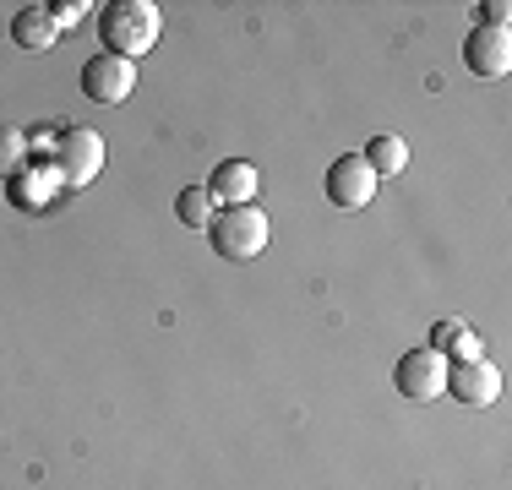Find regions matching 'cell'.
Wrapping results in <instances>:
<instances>
[{
    "mask_svg": "<svg viewBox=\"0 0 512 490\" xmlns=\"http://www.w3.org/2000/svg\"><path fill=\"white\" fill-rule=\"evenodd\" d=\"M99 39H104V55L137 66V60L158 44V6L153 0H115V6H104L99 11Z\"/></svg>",
    "mask_w": 512,
    "mask_h": 490,
    "instance_id": "1",
    "label": "cell"
},
{
    "mask_svg": "<svg viewBox=\"0 0 512 490\" xmlns=\"http://www.w3.org/2000/svg\"><path fill=\"white\" fill-rule=\"evenodd\" d=\"M207 235H213L218 256H229V262H251V256H262V245H267L273 229H267V213L251 202V207H224Z\"/></svg>",
    "mask_w": 512,
    "mask_h": 490,
    "instance_id": "2",
    "label": "cell"
},
{
    "mask_svg": "<svg viewBox=\"0 0 512 490\" xmlns=\"http://www.w3.org/2000/svg\"><path fill=\"white\" fill-rule=\"evenodd\" d=\"M99 169H104V137H99V131H88V126L60 131V142H55V175H60V186L82 191V186H93V180H99Z\"/></svg>",
    "mask_w": 512,
    "mask_h": 490,
    "instance_id": "3",
    "label": "cell"
},
{
    "mask_svg": "<svg viewBox=\"0 0 512 490\" xmlns=\"http://www.w3.org/2000/svg\"><path fill=\"white\" fill-rule=\"evenodd\" d=\"M393 387L404 392L409 403H436L447 392V354L436 349H409L404 360L393 365Z\"/></svg>",
    "mask_w": 512,
    "mask_h": 490,
    "instance_id": "4",
    "label": "cell"
},
{
    "mask_svg": "<svg viewBox=\"0 0 512 490\" xmlns=\"http://www.w3.org/2000/svg\"><path fill=\"white\" fill-rule=\"evenodd\" d=\"M327 202L333 207H344V213H355V207H365L376 196V186H382V180L371 175V164H365L360 153H338L333 164H327Z\"/></svg>",
    "mask_w": 512,
    "mask_h": 490,
    "instance_id": "5",
    "label": "cell"
},
{
    "mask_svg": "<svg viewBox=\"0 0 512 490\" xmlns=\"http://www.w3.org/2000/svg\"><path fill=\"white\" fill-rule=\"evenodd\" d=\"M447 392L469 409H491L502 398V371L491 360H458V365L447 360Z\"/></svg>",
    "mask_w": 512,
    "mask_h": 490,
    "instance_id": "6",
    "label": "cell"
},
{
    "mask_svg": "<svg viewBox=\"0 0 512 490\" xmlns=\"http://www.w3.org/2000/svg\"><path fill=\"white\" fill-rule=\"evenodd\" d=\"M131 88H137V66H131V60L93 55L88 66H82V93H88L93 104H120V98H131Z\"/></svg>",
    "mask_w": 512,
    "mask_h": 490,
    "instance_id": "7",
    "label": "cell"
},
{
    "mask_svg": "<svg viewBox=\"0 0 512 490\" xmlns=\"http://www.w3.org/2000/svg\"><path fill=\"white\" fill-rule=\"evenodd\" d=\"M463 66H469L474 77H507L512 71V33L474 22V33L463 39Z\"/></svg>",
    "mask_w": 512,
    "mask_h": 490,
    "instance_id": "8",
    "label": "cell"
},
{
    "mask_svg": "<svg viewBox=\"0 0 512 490\" xmlns=\"http://www.w3.org/2000/svg\"><path fill=\"white\" fill-rule=\"evenodd\" d=\"M256 191H262V175H256V164H246V158H224V164L207 175V196H213L218 207H251Z\"/></svg>",
    "mask_w": 512,
    "mask_h": 490,
    "instance_id": "9",
    "label": "cell"
},
{
    "mask_svg": "<svg viewBox=\"0 0 512 490\" xmlns=\"http://www.w3.org/2000/svg\"><path fill=\"white\" fill-rule=\"evenodd\" d=\"M55 39H60V28H55L50 6H22L17 17H11V44L28 49V55H44Z\"/></svg>",
    "mask_w": 512,
    "mask_h": 490,
    "instance_id": "10",
    "label": "cell"
},
{
    "mask_svg": "<svg viewBox=\"0 0 512 490\" xmlns=\"http://www.w3.org/2000/svg\"><path fill=\"white\" fill-rule=\"evenodd\" d=\"M365 164H371V175L376 180H393V175H404L409 169V142L404 137H393V131H382V137H371L365 142Z\"/></svg>",
    "mask_w": 512,
    "mask_h": 490,
    "instance_id": "11",
    "label": "cell"
},
{
    "mask_svg": "<svg viewBox=\"0 0 512 490\" xmlns=\"http://www.w3.org/2000/svg\"><path fill=\"white\" fill-rule=\"evenodd\" d=\"M55 191H66V186H60V175H55V169H39V164H28L17 180H11V202H17V207H44Z\"/></svg>",
    "mask_w": 512,
    "mask_h": 490,
    "instance_id": "12",
    "label": "cell"
},
{
    "mask_svg": "<svg viewBox=\"0 0 512 490\" xmlns=\"http://www.w3.org/2000/svg\"><path fill=\"white\" fill-rule=\"evenodd\" d=\"M175 218L186 229H213V218H218V202L207 196V186H186L175 196Z\"/></svg>",
    "mask_w": 512,
    "mask_h": 490,
    "instance_id": "13",
    "label": "cell"
},
{
    "mask_svg": "<svg viewBox=\"0 0 512 490\" xmlns=\"http://www.w3.org/2000/svg\"><path fill=\"white\" fill-rule=\"evenodd\" d=\"M22 169H28V137L0 126V180H17Z\"/></svg>",
    "mask_w": 512,
    "mask_h": 490,
    "instance_id": "14",
    "label": "cell"
},
{
    "mask_svg": "<svg viewBox=\"0 0 512 490\" xmlns=\"http://www.w3.org/2000/svg\"><path fill=\"white\" fill-rule=\"evenodd\" d=\"M50 17H55V28H77V22L88 17V6H82V0H55Z\"/></svg>",
    "mask_w": 512,
    "mask_h": 490,
    "instance_id": "15",
    "label": "cell"
},
{
    "mask_svg": "<svg viewBox=\"0 0 512 490\" xmlns=\"http://www.w3.org/2000/svg\"><path fill=\"white\" fill-rule=\"evenodd\" d=\"M447 360H453V365H458V360H485V349H480V338H474V333H469V327H463V338L453 343V349H447Z\"/></svg>",
    "mask_w": 512,
    "mask_h": 490,
    "instance_id": "16",
    "label": "cell"
},
{
    "mask_svg": "<svg viewBox=\"0 0 512 490\" xmlns=\"http://www.w3.org/2000/svg\"><path fill=\"white\" fill-rule=\"evenodd\" d=\"M458 338H463V322H442V327H436V333H431V343H425V349L447 354V349H453Z\"/></svg>",
    "mask_w": 512,
    "mask_h": 490,
    "instance_id": "17",
    "label": "cell"
},
{
    "mask_svg": "<svg viewBox=\"0 0 512 490\" xmlns=\"http://www.w3.org/2000/svg\"><path fill=\"white\" fill-rule=\"evenodd\" d=\"M507 17H512L507 0H491V6H480V28H507Z\"/></svg>",
    "mask_w": 512,
    "mask_h": 490,
    "instance_id": "18",
    "label": "cell"
},
{
    "mask_svg": "<svg viewBox=\"0 0 512 490\" xmlns=\"http://www.w3.org/2000/svg\"><path fill=\"white\" fill-rule=\"evenodd\" d=\"M55 142H60V131H33V137H28V153H55Z\"/></svg>",
    "mask_w": 512,
    "mask_h": 490,
    "instance_id": "19",
    "label": "cell"
}]
</instances>
